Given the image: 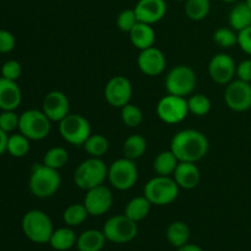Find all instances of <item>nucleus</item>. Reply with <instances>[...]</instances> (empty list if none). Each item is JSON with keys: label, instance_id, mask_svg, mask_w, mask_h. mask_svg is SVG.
Segmentation results:
<instances>
[{"label": "nucleus", "instance_id": "nucleus-1", "mask_svg": "<svg viewBox=\"0 0 251 251\" xmlns=\"http://www.w3.org/2000/svg\"><path fill=\"white\" fill-rule=\"evenodd\" d=\"M208 140L201 131L194 129L180 130L173 136L171 151L176 154L179 162L196 163L208 152Z\"/></svg>", "mask_w": 251, "mask_h": 251}, {"label": "nucleus", "instance_id": "nucleus-4", "mask_svg": "<svg viewBox=\"0 0 251 251\" xmlns=\"http://www.w3.org/2000/svg\"><path fill=\"white\" fill-rule=\"evenodd\" d=\"M108 179V168L100 158L90 157L78 164L74 173V183L82 190L100 186Z\"/></svg>", "mask_w": 251, "mask_h": 251}, {"label": "nucleus", "instance_id": "nucleus-5", "mask_svg": "<svg viewBox=\"0 0 251 251\" xmlns=\"http://www.w3.org/2000/svg\"><path fill=\"white\" fill-rule=\"evenodd\" d=\"M179 186L173 176H156L150 179L144 188V195L154 206H167L176 200Z\"/></svg>", "mask_w": 251, "mask_h": 251}, {"label": "nucleus", "instance_id": "nucleus-2", "mask_svg": "<svg viewBox=\"0 0 251 251\" xmlns=\"http://www.w3.org/2000/svg\"><path fill=\"white\" fill-rule=\"evenodd\" d=\"M61 184V178L58 171L36 163L32 167L28 179L29 191L38 199H47L55 195Z\"/></svg>", "mask_w": 251, "mask_h": 251}, {"label": "nucleus", "instance_id": "nucleus-14", "mask_svg": "<svg viewBox=\"0 0 251 251\" xmlns=\"http://www.w3.org/2000/svg\"><path fill=\"white\" fill-rule=\"evenodd\" d=\"M235 71L237 64L229 54H216L208 63V75L218 85H228L234 78Z\"/></svg>", "mask_w": 251, "mask_h": 251}, {"label": "nucleus", "instance_id": "nucleus-47", "mask_svg": "<svg viewBox=\"0 0 251 251\" xmlns=\"http://www.w3.org/2000/svg\"><path fill=\"white\" fill-rule=\"evenodd\" d=\"M176 1H186V0H176Z\"/></svg>", "mask_w": 251, "mask_h": 251}, {"label": "nucleus", "instance_id": "nucleus-31", "mask_svg": "<svg viewBox=\"0 0 251 251\" xmlns=\"http://www.w3.org/2000/svg\"><path fill=\"white\" fill-rule=\"evenodd\" d=\"M69 161V153L64 147H51L48 151L46 152L43 157V164L44 166L49 167V168H53L55 171H59L63 167H65V164Z\"/></svg>", "mask_w": 251, "mask_h": 251}, {"label": "nucleus", "instance_id": "nucleus-27", "mask_svg": "<svg viewBox=\"0 0 251 251\" xmlns=\"http://www.w3.org/2000/svg\"><path fill=\"white\" fill-rule=\"evenodd\" d=\"M179 161L176 154L169 150V151H163L157 154L153 161V169L157 176H172Z\"/></svg>", "mask_w": 251, "mask_h": 251}, {"label": "nucleus", "instance_id": "nucleus-40", "mask_svg": "<svg viewBox=\"0 0 251 251\" xmlns=\"http://www.w3.org/2000/svg\"><path fill=\"white\" fill-rule=\"evenodd\" d=\"M16 39L15 36L7 29H0V53L6 54L15 49Z\"/></svg>", "mask_w": 251, "mask_h": 251}, {"label": "nucleus", "instance_id": "nucleus-44", "mask_svg": "<svg viewBox=\"0 0 251 251\" xmlns=\"http://www.w3.org/2000/svg\"><path fill=\"white\" fill-rule=\"evenodd\" d=\"M176 251H203V250H202V248L199 247V245L189 244V243H188V244L183 245L181 248H178Z\"/></svg>", "mask_w": 251, "mask_h": 251}, {"label": "nucleus", "instance_id": "nucleus-11", "mask_svg": "<svg viewBox=\"0 0 251 251\" xmlns=\"http://www.w3.org/2000/svg\"><path fill=\"white\" fill-rule=\"evenodd\" d=\"M157 115L166 124H178L189 114L188 100L174 95H167L161 98L156 108Z\"/></svg>", "mask_w": 251, "mask_h": 251}, {"label": "nucleus", "instance_id": "nucleus-20", "mask_svg": "<svg viewBox=\"0 0 251 251\" xmlns=\"http://www.w3.org/2000/svg\"><path fill=\"white\" fill-rule=\"evenodd\" d=\"M22 102V92L16 81L0 77V109L16 110Z\"/></svg>", "mask_w": 251, "mask_h": 251}, {"label": "nucleus", "instance_id": "nucleus-45", "mask_svg": "<svg viewBox=\"0 0 251 251\" xmlns=\"http://www.w3.org/2000/svg\"><path fill=\"white\" fill-rule=\"evenodd\" d=\"M222 1L228 2V4H232V2H237V1H239V0H222Z\"/></svg>", "mask_w": 251, "mask_h": 251}, {"label": "nucleus", "instance_id": "nucleus-6", "mask_svg": "<svg viewBox=\"0 0 251 251\" xmlns=\"http://www.w3.org/2000/svg\"><path fill=\"white\" fill-rule=\"evenodd\" d=\"M51 130V122L43 110L28 109L20 115L19 131L32 141L46 139Z\"/></svg>", "mask_w": 251, "mask_h": 251}, {"label": "nucleus", "instance_id": "nucleus-30", "mask_svg": "<svg viewBox=\"0 0 251 251\" xmlns=\"http://www.w3.org/2000/svg\"><path fill=\"white\" fill-rule=\"evenodd\" d=\"M88 216L83 203H73L64 210L63 221L68 227H77L87 220Z\"/></svg>", "mask_w": 251, "mask_h": 251}, {"label": "nucleus", "instance_id": "nucleus-15", "mask_svg": "<svg viewBox=\"0 0 251 251\" xmlns=\"http://www.w3.org/2000/svg\"><path fill=\"white\" fill-rule=\"evenodd\" d=\"M83 205L90 216H103L113 205L112 191L104 184L90 189L83 199Z\"/></svg>", "mask_w": 251, "mask_h": 251}, {"label": "nucleus", "instance_id": "nucleus-34", "mask_svg": "<svg viewBox=\"0 0 251 251\" xmlns=\"http://www.w3.org/2000/svg\"><path fill=\"white\" fill-rule=\"evenodd\" d=\"M189 113H193L196 117H203L208 114L211 110V100L207 96L202 93H196V95L190 96L188 100Z\"/></svg>", "mask_w": 251, "mask_h": 251}, {"label": "nucleus", "instance_id": "nucleus-26", "mask_svg": "<svg viewBox=\"0 0 251 251\" xmlns=\"http://www.w3.org/2000/svg\"><path fill=\"white\" fill-rule=\"evenodd\" d=\"M151 206V202L147 200L146 196H136V198L131 199L126 203L124 215H126L130 220L135 221L137 223L149 216Z\"/></svg>", "mask_w": 251, "mask_h": 251}, {"label": "nucleus", "instance_id": "nucleus-41", "mask_svg": "<svg viewBox=\"0 0 251 251\" xmlns=\"http://www.w3.org/2000/svg\"><path fill=\"white\" fill-rule=\"evenodd\" d=\"M238 46L245 54L251 56V26L238 32Z\"/></svg>", "mask_w": 251, "mask_h": 251}, {"label": "nucleus", "instance_id": "nucleus-46", "mask_svg": "<svg viewBox=\"0 0 251 251\" xmlns=\"http://www.w3.org/2000/svg\"><path fill=\"white\" fill-rule=\"evenodd\" d=\"M245 2H247L248 6H249L250 9H251V0H245Z\"/></svg>", "mask_w": 251, "mask_h": 251}, {"label": "nucleus", "instance_id": "nucleus-19", "mask_svg": "<svg viewBox=\"0 0 251 251\" xmlns=\"http://www.w3.org/2000/svg\"><path fill=\"white\" fill-rule=\"evenodd\" d=\"M172 176L179 188L185 190L195 189L201 180L200 169L193 162H179Z\"/></svg>", "mask_w": 251, "mask_h": 251}, {"label": "nucleus", "instance_id": "nucleus-33", "mask_svg": "<svg viewBox=\"0 0 251 251\" xmlns=\"http://www.w3.org/2000/svg\"><path fill=\"white\" fill-rule=\"evenodd\" d=\"M210 9V0H186L185 1V14L193 21H201L206 19Z\"/></svg>", "mask_w": 251, "mask_h": 251}, {"label": "nucleus", "instance_id": "nucleus-22", "mask_svg": "<svg viewBox=\"0 0 251 251\" xmlns=\"http://www.w3.org/2000/svg\"><path fill=\"white\" fill-rule=\"evenodd\" d=\"M107 238L103 230L87 229L77 237L76 248L78 251H102Z\"/></svg>", "mask_w": 251, "mask_h": 251}, {"label": "nucleus", "instance_id": "nucleus-48", "mask_svg": "<svg viewBox=\"0 0 251 251\" xmlns=\"http://www.w3.org/2000/svg\"><path fill=\"white\" fill-rule=\"evenodd\" d=\"M0 1H1V0H0Z\"/></svg>", "mask_w": 251, "mask_h": 251}, {"label": "nucleus", "instance_id": "nucleus-42", "mask_svg": "<svg viewBox=\"0 0 251 251\" xmlns=\"http://www.w3.org/2000/svg\"><path fill=\"white\" fill-rule=\"evenodd\" d=\"M235 76L239 80L251 83V59H245L238 64Z\"/></svg>", "mask_w": 251, "mask_h": 251}, {"label": "nucleus", "instance_id": "nucleus-25", "mask_svg": "<svg viewBox=\"0 0 251 251\" xmlns=\"http://www.w3.org/2000/svg\"><path fill=\"white\" fill-rule=\"evenodd\" d=\"M230 28L235 32H240L251 26V9L247 2H238L229 12L228 16Z\"/></svg>", "mask_w": 251, "mask_h": 251}, {"label": "nucleus", "instance_id": "nucleus-23", "mask_svg": "<svg viewBox=\"0 0 251 251\" xmlns=\"http://www.w3.org/2000/svg\"><path fill=\"white\" fill-rule=\"evenodd\" d=\"M166 238L172 247L178 249L188 244L190 239V228L183 221H174L167 228Z\"/></svg>", "mask_w": 251, "mask_h": 251}, {"label": "nucleus", "instance_id": "nucleus-38", "mask_svg": "<svg viewBox=\"0 0 251 251\" xmlns=\"http://www.w3.org/2000/svg\"><path fill=\"white\" fill-rule=\"evenodd\" d=\"M20 115L15 113V110H1L0 113V129L5 132H12L19 129Z\"/></svg>", "mask_w": 251, "mask_h": 251}, {"label": "nucleus", "instance_id": "nucleus-39", "mask_svg": "<svg viewBox=\"0 0 251 251\" xmlns=\"http://www.w3.org/2000/svg\"><path fill=\"white\" fill-rule=\"evenodd\" d=\"M22 74V66L17 60H7L1 66V77L16 81Z\"/></svg>", "mask_w": 251, "mask_h": 251}, {"label": "nucleus", "instance_id": "nucleus-10", "mask_svg": "<svg viewBox=\"0 0 251 251\" xmlns=\"http://www.w3.org/2000/svg\"><path fill=\"white\" fill-rule=\"evenodd\" d=\"M59 132L68 144L83 146L91 136V125L85 117L80 114H68L59 122Z\"/></svg>", "mask_w": 251, "mask_h": 251}, {"label": "nucleus", "instance_id": "nucleus-8", "mask_svg": "<svg viewBox=\"0 0 251 251\" xmlns=\"http://www.w3.org/2000/svg\"><path fill=\"white\" fill-rule=\"evenodd\" d=\"M103 233L108 242L115 244H126L136 238L137 223L130 220L126 215L113 216L103 226Z\"/></svg>", "mask_w": 251, "mask_h": 251}, {"label": "nucleus", "instance_id": "nucleus-32", "mask_svg": "<svg viewBox=\"0 0 251 251\" xmlns=\"http://www.w3.org/2000/svg\"><path fill=\"white\" fill-rule=\"evenodd\" d=\"M29 141L31 140L27 139L25 135H22L21 132L19 134H12L9 136L7 140V150L6 152H9L12 157L15 158H22V157L26 156L29 151Z\"/></svg>", "mask_w": 251, "mask_h": 251}, {"label": "nucleus", "instance_id": "nucleus-24", "mask_svg": "<svg viewBox=\"0 0 251 251\" xmlns=\"http://www.w3.org/2000/svg\"><path fill=\"white\" fill-rule=\"evenodd\" d=\"M76 242H77V237L75 232L70 227H63L54 229L49 244L56 251H68L76 247Z\"/></svg>", "mask_w": 251, "mask_h": 251}, {"label": "nucleus", "instance_id": "nucleus-12", "mask_svg": "<svg viewBox=\"0 0 251 251\" xmlns=\"http://www.w3.org/2000/svg\"><path fill=\"white\" fill-rule=\"evenodd\" d=\"M225 102L234 112L249 110L251 108V83L239 78L230 81L225 91Z\"/></svg>", "mask_w": 251, "mask_h": 251}, {"label": "nucleus", "instance_id": "nucleus-16", "mask_svg": "<svg viewBox=\"0 0 251 251\" xmlns=\"http://www.w3.org/2000/svg\"><path fill=\"white\" fill-rule=\"evenodd\" d=\"M167 65L166 55L156 47L140 50L137 56V66L142 74L147 76H158L164 71Z\"/></svg>", "mask_w": 251, "mask_h": 251}, {"label": "nucleus", "instance_id": "nucleus-37", "mask_svg": "<svg viewBox=\"0 0 251 251\" xmlns=\"http://www.w3.org/2000/svg\"><path fill=\"white\" fill-rule=\"evenodd\" d=\"M137 22H139V20H137L134 9L123 10L117 17L118 28L123 32H126V33H129V32L131 31L132 27H134Z\"/></svg>", "mask_w": 251, "mask_h": 251}, {"label": "nucleus", "instance_id": "nucleus-13", "mask_svg": "<svg viewBox=\"0 0 251 251\" xmlns=\"http://www.w3.org/2000/svg\"><path fill=\"white\" fill-rule=\"evenodd\" d=\"M132 96V85L125 76H114L104 87V97L108 104L114 108H123L130 103Z\"/></svg>", "mask_w": 251, "mask_h": 251}, {"label": "nucleus", "instance_id": "nucleus-9", "mask_svg": "<svg viewBox=\"0 0 251 251\" xmlns=\"http://www.w3.org/2000/svg\"><path fill=\"white\" fill-rule=\"evenodd\" d=\"M139 178L137 167L132 159L119 158L108 168V180L117 190L125 191L131 189Z\"/></svg>", "mask_w": 251, "mask_h": 251}, {"label": "nucleus", "instance_id": "nucleus-28", "mask_svg": "<svg viewBox=\"0 0 251 251\" xmlns=\"http://www.w3.org/2000/svg\"><path fill=\"white\" fill-rule=\"evenodd\" d=\"M147 150V141L142 135H131L127 137L123 145V152L126 158L139 159L145 154Z\"/></svg>", "mask_w": 251, "mask_h": 251}, {"label": "nucleus", "instance_id": "nucleus-7", "mask_svg": "<svg viewBox=\"0 0 251 251\" xmlns=\"http://www.w3.org/2000/svg\"><path fill=\"white\" fill-rule=\"evenodd\" d=\"M196 81V74L190 66L178 65L167 74L164 86L169 95L186 98L195 90Z\"/></svg>", "mask_w": 251, "mask_h": 251}, {"label": "nucleus", "instance_id": "nucleus-29", "mask_svg": "<svg viewBox=\"0 0 251 251\" xmlns=\"http://www.w3.org/2000/svg\"><path fill=\"white\" fill-rule=\"evenodd\" d=\"M83 150L90 154V157L100 158L109 150V141L107 137L100 134H91V136L83 144Z\"/></svg>", "mask_w": 251, "mask_h": 251}, {"label": "nucleus", "instance_id": "nucleus-21", "mask_svg": "<svg viewBox=\"0 0 251 251\" xmlns=\"http://www.w3.org/2000/svg\"><path fill=\"white\" fill-rule=\"evenodd\" d=\"M129 37L132 46L139 50H144L150 47H153L154 41H156V33H154L152 25L144 24V22L140 21L129 32Z\"/></svg>", "mask_w": 251, "mask_h": 251}, {"label": "nucleus", "instance_id": "nucleus-3", "mask_svg": "<svg viewBox=\"0 0 251 251\" xmlns=\"http://www.w3.org/2000/svg\"><path fill=\"white\" fill-rule=\"evenodd\" d=\"M21 227L27 239L36 244L49 243L54 232L50 217L41 210H31L25 213L22 217Z\"/></svg>", "mask_w": 251, "mask_h": 251}, {"label": "nucleus", "instance_id": "nucleus-17", "mask_svg": "<svg viewBox=\"0 0 251 251\" xmlns=\"http://www.w3.org/2000/svg\"><path fill=\"white\" fill-rule=\"evenodd\" d=\"M42 110L50 122H61L66 115L70 114V102L65 93L60 91H51L44 97Z\"/></svg>", "mask_w": 251, "mask_h": 251}, {"label": "nucleus", "instance_id": "nucleus-36", "mask_svg": "<svg viewBox=\"0 0 251 251\" xmlns=\"http://www.w3.org/2000/svg\"><path fill=\"white\" fill-rule=\"evenodd\" d=\"M120 109H122V112H120L122 120L126 126L137 127L142 123L144 115H142L141 109H140L137 105L127 103L126 105H124V107L120 108Z\"/></svg>", "mask_w": 251, "mask_h": 251}, {"label": "nucleus", "instance_id": "nucleus-43", "mask_svg": "<svg viewBox=\"0 0 251 251\" xmlns=\"http://www.w3.org/2000/svg\"><path fill=\"white\" fill-rule=\"evenodd\" d=\"M7 140H9V135H7V132H5L4 130L0 129V156L6 152Z\"/></svg>", "mask_w": 251, "mask_h": 251}, {"label": "nucleus", "instance_id": "nucleus-18", "mask_svg": "<svg viewBox=\"0 0 251 251\" xmlns=\"http://www.w3.org/2000/svg\"><path fill=\"white\" fill-rule=\"evenodd\" d=\"M134 10L140 22L153 25L166 16L167 4L164 0H139Z\"/></svg>", "mask_w": 251, "mask_h": 251}, {"label": "nucleus", "instance_id": "nucleus-35", "mask_svg": "<svg viewBox=\"0 0 251 251\" xmlns=\"http://www.w3.org/2000/svg\"><path fill=\"white\" fill-rule=\"evenodd\" d=\"M213 41L221 48L229 49L238 44V32L229 27H220L213 32Z\"/></svg>", "mask_w": 251, "mask_h": 251}]
</instances>
